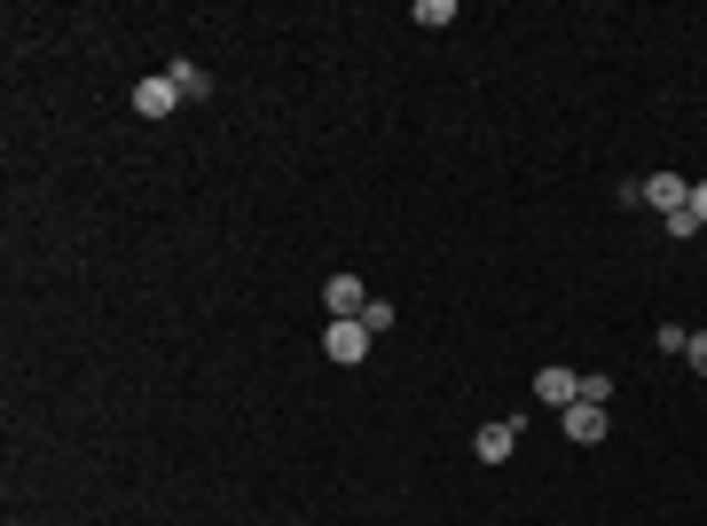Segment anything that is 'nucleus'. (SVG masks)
<instances>
[{
	"instance_id": "obj_7",
	"label": "nucleus",
	"mask_w": 707,
	"mask_h": 526,
	"mask_svg": "<svg viewBox=\"0 0 707 526\" xmlns=\"http://www.w3.org/2000/svg\"><path fill=\"white\" fill-rule=\"evenodd\" d=\"M322 299H330V314H362V307H370L362 276H330V283H322Z\"/></svg>"
},
{
	"instance_id": "obj_14",
	"label": "nucleus",
	"mask_w": 707,
	"mask_h": 526,
	"mask_svg": "<svg viewBox=\"0 0 707 526\" xmlns=\"http://www.w3.org/2000/svg\"><path fill=\"white\" fill-rule=\"evenodd\" d=\"M691 213H699V220H707V182H691Z\"/></svg>"
},
{
	"instance_id": "obj_4",
	"label": "nucleus",
	"mask_w": 707,
	"mask_h": 526,
	"mask_svg": "<svg viewBox=\"0 0 707 526\" xmlns=\"http://www.w3.org/2000/svg\"><path fill=\"white\" fill-rule=\"evenodd\" d=\"M173 103H182V86H173V79H165V71H157V79H142V86H134V111H142V118H173Z\"/></svg>"
},
{
	"instance_id": "obj_12",
	"label": "nucleus",
	"mask_w": 707,
	"mask_h": 526,
	"mask_svg": "<svg viewBox=\"0 0 707 526\" xmlns=\"http://www.w3.org/2000/svg\"><path fill=\"white\" fill-rule=\"evenodd\" d=\"M582 401H597V409H605V401H613V378H605V370H590V378H582Z\"/></svg>"
},
{
	"instance_id": "obj_2",
	"label": "nucleus",
	"mask_w": 707,
	"mask_h": 526,
	"mask_svg": "<svg viewBox=\"0 0 707 526\" xmlns=\"http://www.w3.org/2000/svg\"><path fill=\"white\" fill-rule=\"evenodd\" d=\"M637 197H645L653 213H684V205H691V182H684V173H645Z\"/></svg>"
},
{
	"instance_id": "obj_10",
	"label": "nucleus",
	"mask_w": 707,
	"mask_h": 526,
	"mask_svg": "<svg viewBox=\"0 0 707 526\" xmlns=\"http://www.w3.org/2000/svg\"><path fill=\"white\" fill-rule=\"evenodd\" d=\"M354 322H362L370 338H378V330H393V299H370V307H362V314H354Z\"/></svg>"
},
{
	"instance_id": "obj_8",
	"label": "nucleus",
	"mask_w": 707,
	"mask_h": 526,
	"mask_svg": "<svg viewBox=\"0 0 707 526\" xmlns=\"http://www.w3.org/2000/svg\"><path fill=\"white\" fill-rule=\"evenodd\" d=\"M165 79L182 86V103H205V95H213V79H205V63H189V55H182V63H165Z\"/></svg>"
},
{
	"instance_id": "obj_11",
	"label": "nucleus",
	"mask_w": 707,
	"mask_h": 526,
	"mask_svg": "<svg viewBox=\"0 0 707 526\" xmlns=\"http://www.w3.org/2000/svg\"><path fill=\"white\" fill-rule=\"evenodd\" d=\"M653 345H660V354H684L691 330H684V322H660V330H653Z\"/></svg>"
},
{
	"instance_id": "obj_3",
	"label": "nucleus",
	"mask_w": 707,
	"mask_h": 526,
	"mask_svg": "<svg viewBox=\"0 0 707 526\" xmlns=\"http://www.w3.org/2000/svg\"><path fill=\"white\" fill-rule=\"evenodd\" d=\"M559 432L574 448H590V441H605V409L597 401H574V409H559Z\"/></svg>"
},
{
	"instance_id": "obj_13",
	"label": "nucleus",
	"mask_w": 707,
	"mask_h": 526,
	"mask_svg": "<svg viewBox=\"0 0 707 526\" xmlns=\"http://www.w3.org/2000/svg\"><path fill=\"white\" fill-rule=\"evenodd\" d=\"M684 362H691V370L707 378V330H691V345H684Z\"/></svg>"
},
{
	"instance_id": "obj_9",
	"label": "nucleus",
	"mask_w": 707,
	"mask_h": 526,
	"mask_svg": "<svg viewBox=\"0 0 707 526\" xmlns=\"http://www.w3.org/2000/svg\"><path fill=\"white\" fill-rule=\"evenodd\" d=\"M417 24L440 32V24H457V0H417Z\"/></svg>"
},
{
	"instance_id": "obj_1",
	"label": "nucleus",
	"mask_w": 707,
	"mask_h": 526,
	"mask_svg": "<svg viewBox=\"0 0 707 526\" xmlns=\"http://www.w3.org/2000/svg\"><path fill=\"white\" fill-rule=\"evenodd\" d=\"M322 354H330L338 370H354V362H370V330L354 322V314H330V330H322Z\"/></svg>"
},
{
	"instance_id": "obj_5",
	"label": "nucleus",
	"mask_w": 707,
	"mask_h": 526,
	"mask_svg": "<svg viewBox=\"0 0 707 526\" xmlns=\"http://www.w3.org/2000/svg\"><path fill=\"white\" fill-rule=\"evenodd\" d=\"M535 401H551V409H574V401H582V378L551 362V370H535Z\"/></svg>"
},
{
	"instance_id": "obj_6",
	"label": "nucleus",
	"mask_w": 707,
	"mask_h": 526,
	"mask_svg": "<svg viewBox=\"0 0 707 526\" xmlns=\"http://www.w3.org/2000/svg\"><path fill=\"white\" fill-rule=\"evenodd\" d=\"M511 448H519V424H480V432H472V456H480V464H503Z\"/></svg>"
}]
</instances>
